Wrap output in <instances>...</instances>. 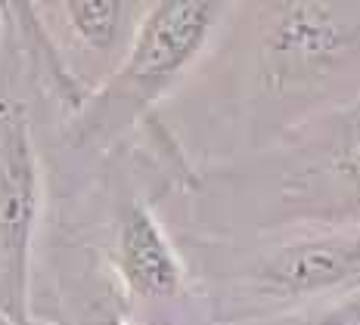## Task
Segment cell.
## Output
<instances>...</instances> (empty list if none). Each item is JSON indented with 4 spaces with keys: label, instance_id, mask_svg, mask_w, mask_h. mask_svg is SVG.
<instances>
[{
    "label": "cell",
    "instance_id": "cell-1",
    "mask_svg": "<svg viewBox=\"0 0 360 325\" xmlns=\"http://www.w3.org/2000/svg\"><path fill=\"white\" fill-rule=\"evenodd\" d=\"M205 239L292 226H360V93L270 146L186 177Z\"/></svg>",
    "mask_w": 360,
    "mask_h": 325
},
{
    "label": "cell",
    "instance_id": "cell-2",
    "mask_svg": "<svg viewBox=\"0 0 360 325\" xmlns=\"http://www.w3.org/2000/svg\"><path fill=\"white\" fill-rule=\"evenodd\" d=\"M249 152L360 93V4H239Z\"/></svg>",
    "mask_w": 360,
    "mask_h": 325
},
{
    "label": "cell",
    "instance_id": "cell-3",
    "mask_svg": "<svg viewBox=\"0 0 360 325\" xmlns=\"http://www.w3.org/2000/svg\"><path fill=\"white\" fill-rule=\"evenodd\" d=\"M193 245L208 316L217 325L264 322L360 298V226H292Z\"/></svg>",
    "mask_w": 360,
    "mask_h": 325
},
{
    "label": "cell",
    "instance_id": "cell-4",
    "mask_svg": "<svg viewBox=\"0 0 360 325\" xmlns=\"http://www.w3.org/2000/svg\"><path fill=\"white\" fill-rule=\"evenodd\" d=\"M236 4L214 0H165L146 4L134 44L115 74L65 121V142L81 155L112 149L184 84L202 62Z\"/></svg>",
    "mask_w": 360,
    "mask_h": 325
},
{
    "label": "cell",
    "instance_id": "cell-5",
    "mask_svg": "<svg viewBox=\"0 0 360 325\" xmlns=\"http://www.w3.org/2000/svg\"><path fill=\"white\" fill-rule=\"evenodd\" d=\"M146 4L140 0H47L6 4L34 74L69 121L124 62Z\"/></svg>",
    "mask_w": 360,
    "mask_h": 325
},
{
    "label": "cell",
    "instance_id": "cell-6",
    "mask_svg": "<svg viewBox=\"0 0 360 325\" xmlns=\"http://www.w3.org/2000/svg\"><path fill=\"white\" fill-rule=\"evenodd\" d=\"M44 214V168L32 118L19 100H0V319L32 325V257Z\"/></svg>",
    "mask_w": 360,
    "mask_h": 325
},
{
    "label": "cell",
    "instance_id": "cell-7",
    "mask_svg": "<svg viewBox=\"0 0 360 325\" xmlns=\"http://www.w3.org/2000/svg\"><path fill=\"white\" fill-rule=\"evenodd\" d=\"M112 270L134 304H174L186 294L190 267L153 205L134 199L112 239Z\"/></svg>",
    "mask_w": 360,
    "mask_h": 325
},
{
    "label": "cell",
    "instance_id": "cell-8",
    "mask_svg": "<svg viewBox=\"0 0 360 325\" xmlns=\"http://www.w3.org/2000/svg\"><path fill=\"white\" fill-rule=\"evenodd\" d=\"M314 325H360V298L326 307Z\"/></svg>",
    "mask_w": 360,
    "mask_h": 325
},
{
    "label": "cell",
    "instance_id": "cell-9",
    "mask_svg": "<svg viewBox=\"0 0 360 325\" xmlns=\"http://www.w3.org/2000/svg\"><path fill=\"white\" fill-rule=\"evenodd\" d=\"M6 25H10V19H6V4H0V47H4V34H6Z\"/></svg>",
    "mask_w": 360,
    "mask_h": 325
},
{
    "label": "cell",
    "instance_id": "cell-10",
    "mask_svg": "<svg viewBox=\"0 0 360 325\" xmlns=\"http://www.w3.org/2000/svg\"><path fill=\"white\" fill-rule=\"evenodd\" d=\"M103 325H134V322L124 319V316H106V319H103Z\"/></svg>",
    "mask_w": 360,
    "mask_h": 325
},
{
    "label": "cell",
    "instance_id": "cell-11",
    "mask_svg": "<svg viewBox=\"0 0 360 325\" xmlns=\"http://www.w3.org/2000/svg\"><path fill=\"white\" fill-rule=\"evenodd\" d=\"M0 325H13V322H6V319H0Z\"/></svg>",
    "mask_w": 360,
    "mask_h": 325
}]
</instances>
